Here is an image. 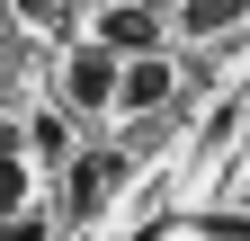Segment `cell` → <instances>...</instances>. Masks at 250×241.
Listing matches in <instances>:
<instances>
[{
	"label": "cell",
	"instance_id": "6",
	"mask_svg": "<svg viewBox=\"0 0 250 241\" xmlns=\"http://www.w3.org/2000/svg\"><path fill=\"white\" fill-rule=\"evenodd\" d=\"M9 205H27V161L0 152V215H9Z\"/></svg>",
	"mask_w": 250,
	"mask_h": 241
},
{
	"label": "cell",
	"instance_id": "4",
	"mask_svg": "<svg viewBox=\"0 0 250 241\" xmlns=\"http://www.w3.org/2000/svg\"><path fill=\"white\" fill-rule=\"evenodd\" d=\"M116 188H125V152H81L72 161V215H99Z\"/></svg>",
	"mask_w": 250,
	"mask_h": 241
},
{
	"label": "cell",
	"instance_id": "5",
	"mask_svg": "<svg viewBox=\"0 0 250 241\" xmlns=\"http://www.w3.org/2000/svg\"><path fill=\"white\" fill-rule=\"evenodd\" d=\"M250 0H179V27L188 36H224V27H241Z\"/></svg>",
	"mask_w": 250,
	"mask_h": 241
},
{
	"label": "cell",
	"instance_id": "10",
	"mask_svg": "<svg viewBox=\"0 0 250 241\" xmlns=\"http://www.w3.org/2000/svg\"><path fill=\"white\" fill-rule=\"evenodd\" d=\"M214 232H224V241H250V223H241V215H232V223H214Z\"/></svg>",
	"mask_w": 250,
	"mask_h": 241
},
{
	"label": "cell",
	"instance_id": "3",
	"mask_svg": "<svg viewBox=\"0 0 250 241\" xmlns=\"http://www.w3.org/2000/svg\"><path fill=\"white\" fill-rule=\"evenodd\" d=\"M170 89H179L170 54H134V63L116 72V107H170Z\"/></svg>",
	"mask_w": 250,
	"mask_h": 241
},
{
	"label": "cell",
	"instance_id": "9",
	"mask_svg": "<svg viewBox=\"0 0 250 241\" xmlns=\"http://www.w3.org/2000/svg\"><path fill=\"white\" fill-rule=\"evenodd\" d=\"M0 241H45V223L27 215V205H9V215H0Z\"/></svg>",
	"mask_w": 250,
	"mask_h": 241
},
{
	"label": "cell",
	"instance_id": "7",
	"mask_svg": "<svg viewBox=\"0 0 250 241\" xmlns=\"http://www.w3.org/2000/svg\"><path fill=\"white\" fill-rule=\"evenodd\" d=\"M27 143H36L45 161H62V152H72V134H62V116H36V125H27Z\"/></svg>",
	"mask_w": 250,
	"mask_h": 241
},
{
	"label": "cell",
	"instance_id": "1",
	"mask_svg": "<svg viewBox=\"0 0 250 241\" xmlns=\"http://www.w3.org/2000/svg\"><path fill=\"white\" fill-rule=\"evenodd\" d=\"M116 54L99 45V36H89L81 54H72V63H62V99H72V107H89V116H99V107H116Z\"/></svg>",
	"mask_w": 250,
	"mask_h": 241
},
{
	"label": "cell",
	"instance_id": "8",
	"mask_svg": "<svg viewBox=\"0 0 250 241\" xmlns=\"http://www.w3.org/2000/svg\"><path fill=\"white\" fill-rule=\"evenodd\" d=\"M9 9H18L27 27H62V18H72V0H9Z\"/></svg>",
	"mask_w": 250,
	"mask_h": 241
},
{
	"label": "cell",
	"instance_id": "2",
	"mask_svg": "<svg viewBox=\"0 0 250 241\" xmlns=\"http://www.w3.org/2000/svg\"><path fill=\"white\" fill-rule=\"evenodd\" d=\"M99 45L116 54V63L161 54V9H143V0H116V9H99Z\"/></svg>",
	"mask_w": 250,
	"mask_h": 241
}]
</instances>
